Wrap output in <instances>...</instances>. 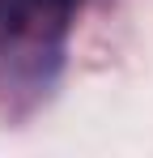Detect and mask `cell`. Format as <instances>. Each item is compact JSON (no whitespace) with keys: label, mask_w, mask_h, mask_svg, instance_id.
Here are the masks:
<instances>
[{"label":"cell","mask_w":153,"mask_h":158,"mask_svg":"<svg viewBox=\"0 0 153 158\" xmlns=\"http://www.w3.org/2000/svg\"><path fill=\"white\" fill-rule=\"evenodd\" d=\"M81 0H0V69L38 77L55 64L76 22Z\"/></svg>","instance_id":"obj_1"}]
</instances>
